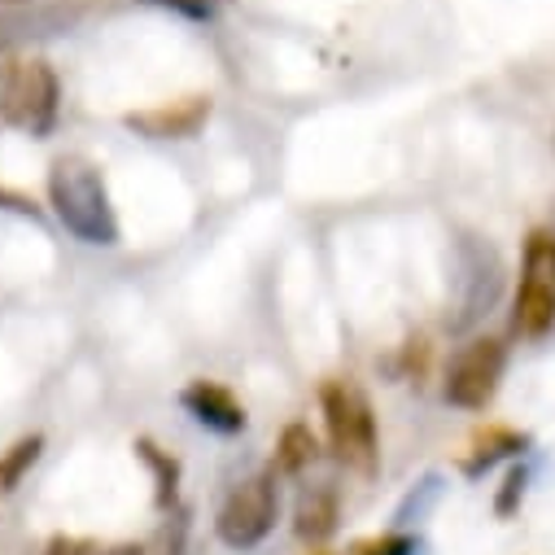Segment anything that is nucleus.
Segmentation results:
<instances>
[{
    "label": "nucleus",
    "mask_w": 555,
    "mask_h": 555,
    "mask_svg": "<svg viewBox=\"0 0 555 555\" xmlns=\"http://www.w3.org/2000/svg\"><path fill=\"white\" fill-rule=\"evenodd\" d=\"M131 451H135V460H141L150 468V477H154V503H158V512H171L180 503V464L154 438H135Z\"/></svg>",
    "instance_id": "nucleus-13"
},
{
    "label": "nucleus",
    "mask_w": 555,
    "mask_h": 555,
    "mask_svg": "<svg viewBox=\"0 0 555 555\" xmlns=\"http://www.w3.org/2000/svg\"><path fill=\"white\" fill-rule=\"evenodd\" d=\"M529 447H533L529 434L507 429V425H494V429H486V434L473 442V451L464 455V477L477 481V477H486L490 468H499L503 460H520Z\"/></svg>",
    "instance_id": "nucleus-11"
},
{
    "label": "nucleus",
    "mask_w": 555,
    "mask_h": 555,
    "mask_svg": "<svg viewBox=\"0 0 555 555\" xmlns=\"http://www.w3.org/2000/svg\"><path fill=\"white\" fill-rule=\"evenodd\" d=\"M83 555H150V551H145L141 542H114V546H96V542H88Z\"/></svg>",
    "instance_id": "nucleus-20"
},
{
    "label": "nucleus",
    "mask_w": 555,
    "mask_h": 555,
    "mask_svg": "<svg viewBox=\"0 0 555 555\" xmlns=\"http://www.w3.org/2000/svg\"><path fill=\"white\" fill-rule=\"evenodd\" d=\"M167 520L158 525V533H154V542L145 546L150 555H184V542H189V512L184 507H171V512H163Z\"/></svg>",
    "instance_id": "nucleus-17"
},
{
    "label": "nucleus",
    "mask_w": 555,
    "mask_h": 555,
    "mask_svg": "<svg viewBox=\"0 0 555 555\" xmlns=\"http://www.w3.org/2000/svg\"><path fill=\"white\" fill-rule=\"evenodd\" d=\"M525 490H529V464H512L503 486H499V494H494V512L499 516H516L520 503H525Z\"/></svg>",
    "instance_id": "nucleus-18"
},
{
    "label": "nucleus",
    "mask_w": 555,
    "mask_h": 555,
    "mask_svg": "<svg viewBox=\"0 0 555 555\" xmlns=\"http://www.w3.org/2000/svg\"><path fill=\"white\" fill-rule=\"evenodd\" d=\"M503 372H507V346L499 337H468L447 363L442 398L460 411H486L503 385Z\"/></svg>",
    "instance_id": "nucleus-7"
},
{
    "label": "nucleus",
    "mask_w": 555,
    "mask_h": 555,
    "mask_svg": "<svg viewBox=\"0 0 555 555\" xmlns=\"http://www.w3.org/2000/svg\"><path fill=\"white\" fill-rule=\"evenodd\" d=\"M320 411H324V434L333 455L363 481L380 473V429L372 398L354 380H324L320 385Z\"/></svg>",
    "instance_id": "nucleus-3"
},
{
    "label": "nucleus",
    "mask_w": 555,
    "mask_h": 555,
    "mask_svg": "<svg viewBox=\"0 0 555 555\" xmlns=\"http://www.w3.org/2000/svg\"><path fill=\"white\" fill-rule=\"evenodd\" d=\"M57 114H62V83L44 57L14 62L5 75H0V118L10 127L44 141V135L57 127Z\"/></svg>",
    "instance_id": "nucleus-4"
},
{
    "label": "nucleus",
    "mask_w": 555,
    "mask_h": 555,
    "mask_svg": "<svg viewBox=\"0 0 555 555\" xmlns=\"http://www.w3.org/2000/svg\"><path fill=\"white\" fill-rule=\"evenodd\" d=\"M275 516H281V477L262 468V473L241 477L223 494V503L215 512V533L232 551H254L275 529Z\"/></svg>",
    "instance_id": "nucleus-5"
},
{
    "label": "nucleus",
    "mask_w": 555,
    "mask_h": 555,
    "mask_svg": "<svg viewBox=\"0 0 555 555\" xmlns=\"http://www.w3.org/2000/svg\"><path fill=\"white\" fill-rule=\"evenodd\" d=\"M341 525V494L337 481H307L294 503V533L307 546H324Z\"/></svg>",
    "instance_id": "nucleus-9"
},
{
    "label": "nucleus",
    "mask_w": 555,
    "mask_h": 555,
    "mask_svg": "<svg viewBox=\"0 0 555 555\" xmlns=\"http://www.w3.org/2000/svg\"><path fill=\"white\" fill-rule=\"evenodd\" d=\"M180 406L193 415L202 429H210V434H219V438H236V434H245V425H249L241 398H236L228 385H219V380H189V385L180 389Z\"/></svg>",
    "instance_id": "nucleus-8"
},
{
    "label": "nucleus",
    "mask_w": 555,
    "mask_h": 555,
    "mask_svg": "<svg viewBox=\"0 0 555 555\" xmlns=\"http://www.w3.org/2000/svg\"><path fill=\"white\" fill-rule=\"evenodd\" d=\"M141 5L180 14V18H193V23H210L215 18V0H141Z\"/></svg>",
    "instance_id": "nucleus-19"
},
{
    "label": "nucleus",
    "mask_w": 555,
    "mask_h": 555,
    "mask_svg": "<svg viewBox=\"0 0 555 555\" xmlns=\"http://www.w3.org/2000/svg\"><path fill=\"white\" fill-rule=\"evenodd\" d=\"M315 555H333V551H315Z\"/></svg>",
    "instance_id": "nucleus-21"
},
{
    "label": "nucleus",
    "mask_w": 555,
    "mask_h": 555,
    "mask_svg": "<svg viewBox=\"0 0 555 555\" xmlns=\"http://www.w3.org/2000/svg\"><path fill=\"white\" fill-rule=\"evenodd\" d=\"M438 499H442V477H438V473L421 477V481L406 490V499L398 503V512H393V529H415L421 520H429V512L438 507Z\"/></svg>",
    "instance_id": "nucleus-15"
},
{
    "label": "nucleus",
    "mask_w": 555,
    "mask_h": 555,
    "mask_svg": "<svg viewBox=\"0 0 555 555\" xmlns=\"http://www.w3.org/2000/svg\"><path fill=\"white\" fill-rule=\"evenodd\" d=\"M210 118V96H189L176 105H158L145 114H127V127L150 135V141H189L202 131V122Z\"/></svg>",
    "instance_id": "nucleus-10"
},
{
    "label": "nucleus",
    "mask_w": 555,
    "mask_h": 555,
    "mask_svg": "<svg viewBox=\"0 0 555 555\" xmlns=\"http://www.w3.org/2000/svg\"><path fill=\"white\" fill-rule=\"evenodd\" d=\"M40 455H44V434H27L0 455V494L18 490L27 481V473L40 464Z\"/></svg>",
    "instance_id": "nucleus-14"
},
{
    "label": "nucleus",
    "mask_w": 555,
    "mask_h": 555,
    "mask_svg": "<svg viewBox=\"0 0 555 555\" xmlns=\"http://www.w3.org/2000/svg\"><path fill=\"white\" fill-rule=\"evenodd\" d=\"M354 555H425V538L411 529H389L380 538H363Z\"/></svg>",
    "instance_id": "nucleus-16"
},
{
    "label": "nucleus",
    "mask_w": 555,
    "mask_h": 555,
    "mask_svg": "<svg viewBox=\"0 0 555 555\" xmlns=\"http://www.w3.org/2000/svg\"><path fill=\"white\" fill-rule=\"evenodd\" d=\"M507 289V262L503 254L477 236L460 232L455 236V262H451V298H447V328L451 333H473Z\"/></svg>",
    "instance_id": "nucleus-2"
},
{
    "label": "nucleus",
    "mask_w": 555,
    "mask_h": 555,
    "mask_svg": "<svg viewBox=\"0 0 555 555\" xmlns=\"http://www.w3.org/2000/svg\"><path fill=\"white\" fill-rule=\"evenodd\" d=\"M512 328L525 341H538L555 328V236L529 232L525 262H520V289L512 302Z\"/></svg>",
    "instance_id": "nucleus-6"
},
{
    "label": "nucleus",
    "mask_w": 555,
    "mask_h": 555,
    "mask_svg": "<svg viewBox=\"0 0 555 555\" xmlns=\"http://www.w3.org/2000/svg\"><path fill=\"white\" fill-rule=\"evenodd\" d=\"M320 464V438L311 434V425H289L275 442V460H271V473L275 477H289V481H302L311 468Z\"/></svg>",
    "instance_id": "nucleus-12"
},
{
    "label": "nucleus",
    "mask_w": 555,
    "mask_h": 555,
    "mask_svg": "<svg viewBox=\"0 0 555 555\" xmlns=\"http://www.w3.org/2000/svg\"><path fill=\"white\" fill-rule=\"evenodd\" d=\"M49 206L57 223L83 245H118V215L101 167L83 154H62L49 167Z\"/></svg>",
    "instance_id": "nucleus-1"
}]
</instances>
